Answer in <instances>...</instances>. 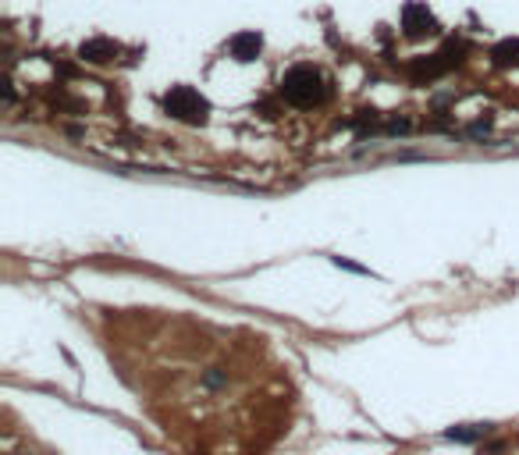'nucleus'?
<instances>
[{
	"instance_id": "obj_4",
	"label": "nucleus",
	"mask_w": 519,
	"mask_h": 455,
	"mask_svg": "<svg viewBox=\"0 0 519 455\" xmlns=\"http://www.w3.org/2000/svg\"><path fill=\"white\" fill-rule=\"evenodd\" d=\"M260 46H263V39H260V32H239V36H232V43H228V50H232V57L235 61H253V57L260 53Z\"/></svg>"
},
{
	"instance_id": "obj_5",
	"label": "nucleus",
	"mask_w": 519,
	"mask_h": 455,
	"mask_svg": "<svg viewBox=\"0 0 519 455\" xmlns=\"http://www.w3.org/2000/svg\"><path fill=\"white\" fill-rule=\"evenodd\" d=\"M114 53H118V43H110V39H89V43L79 46V57L89 61V65H103V61H110Z\"/></svg>"
},
{
	"instance_id": "obj_2",
	"label": "nucleus",
	"mask_w": 519,
	"mask_h": 455,
	"mask_svg": "<svg viewBox=\"0 0 519 455\" xmlns=\"http://www.w3.org/2000/svg\"><path fill=\"white\" fill-rule=\"evenodd\" d=\"M164 110L167 114H175L178 121H203L206 118V100L196 93V89H189V86H175L167 96H164Z\"/></svg>"
},
{
	"instance_id": "obj_1",
	"label": "nucleus",
	"mask_w": 519,
	"mask_h": 455,
	"mask_svg": "<svg viewBox=\"0 0 519 455\" xmlns=\"http://www.w3.org/2000/svg\"><path fill=\"white\" fill-rule=\"evenodd\" d=\"M324 75L313 68V65H296L292 72L284 75V82H281V96L288 100V103H296V107H313V103H320L324 100Z\"/></svg>"
},
{
	"instance_id": "obj_6",
	"label": "nucleus",
	"mask_w": 519,
	"mask_h": 455,
	"mask_svg": "<svg viewBox=\"0 0 519 455\" xmlns=\"http://www.w3.org/2000/svg\"><path fill=\"white\" fill-rule=\"evenodd\" d=\"M491 57L498 65H519V39H505L491 50Z\"/></svg>"
},
{
	"instance_id": "obj_3",
	"label": "nucleus",
	"mask_w": 519,
	"mask_h": 455,
	"mask_svg": "<svg viewBox=\"0 0 519 455\" xmlns=\"http://www.w3.org/2000/svg\"><path fill=\"white\" fill-rule=\"evenodd\" d=\"M402 29H406L409 39H420V36L438 32V22H434L427 4H406V8H402Z\"/></svg>"
}]
</instances>
